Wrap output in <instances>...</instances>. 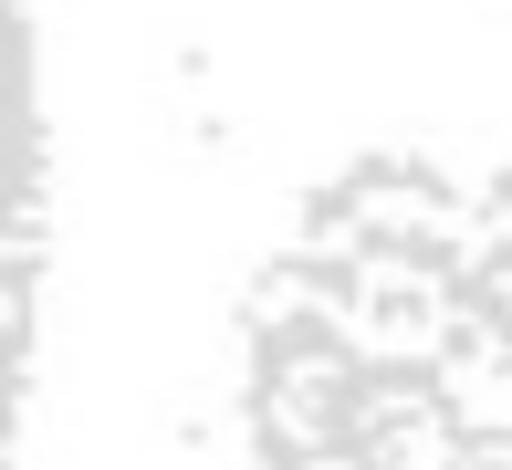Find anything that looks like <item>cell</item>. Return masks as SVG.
Segmentation results:
<instances>
[{"instance_id": "obj_1", "label": "cell", "mask_w": 512, "mask_h": 470, "mask_svg": "<svg viewBox=\"0 0 512 470\" xmlns=\"http://www.w3.org/2000/svg\"><path fill=\"white\" fill-rule=\"evenodd\" d=\"M272 439H283L293 460H335V418H324V397H293V387H272Z\"/></svg>"}, {"instance_id": "obj_2", "label": "cell", "mask_w": 512, "mask_h": 470, "mask_svg": "<svg viewBox=\"0 0 512 470\" xmlns=\"http://www.w3.org/2000/svg\"><path fill=\"white\" fill-rule=\"evenodd\" d=\"M408 408H429V387H418V376H387V387H366L356 408H345V429L366 439V429H387V418H408Z\"/></svg>"}, {"instance_id": "obj_3", "label": "cell", "mask_w": 512, "mask_h": 470, "mask_svg": "<svg viewBox=\"0 0 512 470\" xmlns=\"http://www.w3.org/2000/svg\"><path fill=\"white\" fill-rule=\"evenodd\" d=\"M283 387L293 397H345V356H335V345H293V356H283Z\"/></svg>"}, {"instance_id": "obj_4", "label": "cell", "mask_w": 512, "mask_h": 470, "mask_svg": "<svg viewBox=\"0 0 512 470\" xmlns=\"http://www.w3.org/2000/svg\"><path fill=\"white\" fill-rule=\"evenodd\" d=\"M21 345H32V282H21V272H0V366H11Z\"/></svg>"}, {"instance_id": "obj_5", "label": "cell", "mask_w": 512, "mask_h": 470, "mask_svg": "<svg viewBox=\"0 0 512 470\" xmlns=\"http://www.w3.org/2000/svg\"><path fill=\"white\" fill-rule=\"evenodd\" d=\"M314 303V272H272V293H262V324H293Z\"/></svg>"}, {"instance_id": "obj_6", "label": "cell", "mask_w": 512, "mask_h": 470, "mask_svg": "<svg viewBox=\"0 0 512 470\" xmlns=\"http://www.w3.org/2000/svg\"><path fill=\"white\" fill-rule=\"evenodd\" d=\"M492 303H502V324H512V262H502V272H492Z\"/></svg>"}]
</instances>
